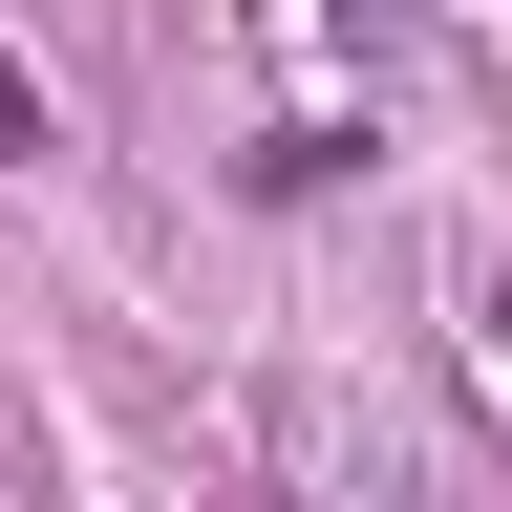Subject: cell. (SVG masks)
<instances>
[{
    "instance_id": "7a4b0ae2",
    "label": "cell",
    "mask_w": 512,
    "mask_h": 512,
    "mask_svg": "<svg viewBox=\"0 0 512 512\" xmlns=\"http://www.w3.org/2000/svg\"><path fill=\"white\" fill-rule=\"evenodd\" d=\"M470 320H491V363H512V256H491V299H470Z\"/></svg>"
},
{
    "instance_id": "6da1fadb",
    "label": "cell",
    "mask_w": 512,
    "mask_h": 512,
    "mask_svg": "<svg viewBox=\"0 0 512 512\" xmlns=\"http://www.w3.org/2000/svg\"><path fill=\"white\" fill-rule=\"evenodd\" d=\"M22 150H64V107H43V64L0 43V171H22Z\"/></svg>"
}]
</instances>
